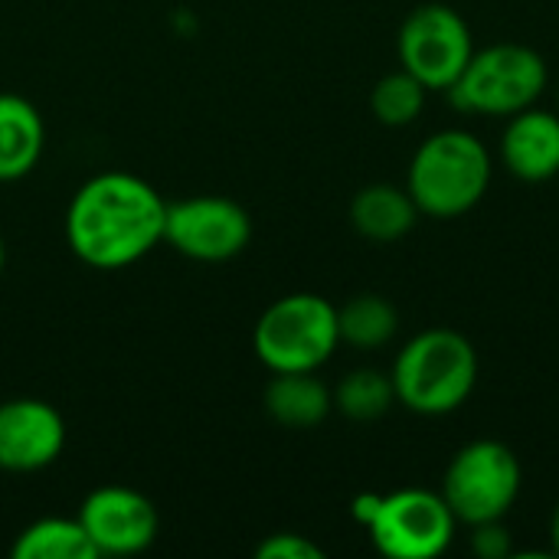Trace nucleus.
I'll use <instances>...</instances> for the list:
<instances>
[{
  "instance_id": "4468645a",
  "label": "nucleus",
  "mask_w": 559,
  "mask_h": 559,
  "mask_svg": "<svg viewBox=\"0 0 559 559\" xmlns=\"http://www.w3.org/2000/svg\"><path fill=\"white\" fill-rule=\"evenodd\" d=\"M265 413L285 429H314L334 409V393L314 377V370L275 373L265 386Z\"/></svg>"
},
{
  "instance_id": "9b49d317",
  "label": "nucleus",
  "mask_w": 559,
  "mask_h": 559,
  "mask_svg": "<svg viewBox=\"0 0 559 559\" xmlns=\"http://www.w3.org/2000/svg\"><path fill=\"white\" fill-rule=\"evenodd\" d=\"M66 445L62 416L33 396L0 403V468L29 475L52 465Z\"/></svg>"
},
{
  "instance_id": "1a4fd4ad",
  "label": "nucleus",
  "mask_w": 559,
  "mask_h": 559,
  "mask_svg": "<svg viewBox=\"0 0 559 559\" xmlns=\"http://www.w3.org/2000/svg\"><path fill=\"white\" fill-rule=\"evenodd\" d=\"M252 239L249 213L229 197H187L167 203L164 242L193 262H229Z\"/></svg>"
},
{
  "instance_id": "39448f33",
  "label": "nucleus",
  "mask_w": 559,
  "mask_h": 559,
  "mask_svg": "<svg viewBox=\"0 0 559 559\" xmlns=\"http://www.w3.org/2000/svg\"><path fill=\"white\" fill-rule=\"evenodd\" d=\"M544 88L547 62L537 49L524 43H495L488 49H475L462 75L445 92L462 111L511 118L537 105Z\"/></svg>"
},
{
  "instance_id": "a211bd4d",
  "label": "nucleus",
  "mask_w": 559,
  "mask_h": 559,
  "mask_svg": "<svg viewBox=\"0 0 559 559\" xmlns=\"http://www.w3.org/2000/svg\"><path fill=\"white\" fill-rule=\"evenodd\" d=\"M393 403H396L393 377L380 373L373 367L350 370L334 390V406L354 423H373V419L386 416Z\"/></svg>"
},
{
  "instance_id": "f257e3e1",
  "label": "nucleus",
  "mask_w": 559,
  "mask_h": 559,
  "mask_svg": "<svg viewBox=\"0 0 559 559\" xmlns=\"http://www.w3.org/2000/svg\"><path fill=\"white\" fill-rule=\"evenodd\" d=\"M164 219L167 203L147 180L108 170L75 190L66 210V242L88 269L115 272L164 242Z\"/></svg>"
},
{
  "instance_id": "0eeeda50",
  "label": "nucleus",
  "mask_w": 559,
  "mask_h": 559,
  "mask_svg": "<svg viewBox=\"0 0 559 559\" xmlns=\"http://www.w3.org/2000/svg\"><path fill=\"white\" fill-rule=\"evenodd\" d=\"M455 514L439 491L406 488L380 495L373 518L367 521L373 547L390 559L442 557L455 537Z\"/></svg>"
},
{
  "instance_id": "9d476101",
  "label": "nucleus",
  "mask_w": 559,
  "mask_h": 559,
  "mask_svg": "<svg viewBox=\"0 0 559 559\" xmlns=\"http://www.w3.org/2000/svg\"><path fill=\"white\" fill-rule=\"evenodd\" d=\"M79 521L98 557H134L144 554L160 531L157 508L134 488L105 485L95 488L82 508Z\"/></svg>"
},
{
  "instance_id": "423d86ee",
  "label": "nucleus",
  "mask_w": 559,
  "mask_h": 559,
  "mask_svg": "<svg viewBox=\"0 0 559 559\" xmlns=\"http://www.w3.org/2000/svg\"><path fill=\"white\" fill-rule=\"evenodd\" d=\"M521 462L518 455L495 439L468 442L455 452L442 478V498L459 524L504 521L521 495Z\"/></svg>"
},
{
  "instance_id": "f3484780",
  "label": "nucleus",
  "mask_w": 559,
  "mask_h": 559,
  "mask_svg": "<svg viewBox=\"0 0 559 559\" xmlns=\"http://www.w3.org/2000/svg\"><path fill=\"white\" fill-rule=\"evenodd\" d=\"M400 331V314L383 295H354L337 308V334L344 344L360 350L386 347Z\"/></svg>"
},
{
  "instance_id": "dca6fc26",
  "label": "nucleus",
  "mask_w": 559,
  "mask_h": 559,
  "mask_svg": "<svg viewBox=\"0 0 559 559\" xmlns=\"http://www.w3.org/2000/svg\"><path fill=\"white\" fill-rule=\"evenodd\" d=\"M13 559H95L79 518H43L23 527L10 547Z\"/></svg>"
},
{
  "instance_id": "7ed1b4c3",
  "label": "nucleus",
  "mask_w": 559,
  "mask_h": 559,
  "mask_svg": "<svg viewBox=\"0 0 559 559\" xmlns=\"http://www.w3.org/2000/svg\"><path fill=\"white\" fill-rule=\"evenodd\" d=\"M491 183V154L472 131L449 128L426 138L409 164V197L419 213L452 219L481 203Z\"/></svg>"
},
{
  "instance_id": "f8f14e48",
  "label": "nucleus",
  "mask_w": 559,
  "mask_h": 559,
  "mask_svg": "<svg viewBox=\"0 0 559 559\" xmlns=\"http://www.w3.org/2000/svg\"><path fill=\"white\" fill-rule=\"evenodd\" d=\"M504 167L527 180L540 183L559 174V115L544 108H524L511 115V124L501 138Z\"/></svg>"
},
{
  "instance_id": "aec40b11",
  "label": "nucleus",
  "mask_w": 559,
  "mask_h": 559,
  "mask_svg": "<svg viewBox=\"0 0 559 559\" xmlns=\"http://www.w3.org/2000/svg\"><path fill=\"white\" fill-rule=\"evenodd\" d=\"M472 554L481 559H508L514 554V540L511 531L504 527V521H485L472 527V540H468Z\"/></svg>"
},
{
  "instance_id": "5701e85b",
  "label": "nucleus",
  "mask_w": 559,
  "mask_h": 559,
  "mask_svg": "<svg viewBox=\"0 0 559 559\" xmlns=\"http://www.w3.org/2000/svg\"><path fill=\"white\" fill-rule=\"evenodd\" d=\"M3 262H7V246H3V239H0V272H3Z\"/></svg>"
},
{
  "instance_id": "20e7f679",
  "label": "nucleus",
  "mask_w": 559,
  "mask_h": 559,
  "mask_svg": "<svg viewBox=\"0 0 559 559\" xmlns=\"http://www.w3.org/2000/svg\"><path fill=\"white\" fill-rule=\"evenodd\" d=\"M337 344V308L311 292L272 301L252 331V350L272 373L318 370L334 357Z\"/></svg>"
},
{
  "instance_id": "6ab92c4d",
  "label": "nucleus",
  "mask_w": 559,
  "mask_h": 559,
  "mask_svg": "<svg viewBox=\"0 0 559 559\" xmlns=\"http://www.w3.org/2000/svg\"><path fill=\"white\" fill-rule=\"evenodd\" d=\"M426 85L409 75L406 69L400 72H390L383 75L373 92H370V111L377 115L380 124H390V128H403V124H413L423 108H426Z\"/></svg>"
},
{
  "instance_id": "4be33fe9",
  "label": "nucleus",
  "mask_w": 559,
  "mask_h": 559,
  "mask_svg": "<svg viewBox=\"0 0 559 559\" xmlns=\"http://www.w3.org/2000/svg\"><path fill=\"white\" fill-rule=\"evenodd\" d=\"M550 540H554V554L559 557V504L554 511V521H550Z\"/></svg>"
},
{
  "instance_id": "6e6552de",
  "label": "nucleus",
  "mask_w": 559,
  "mask_h": 559,
  "mask_svg": "<svg viewBox=\"0 0 559 559\" xmlns=\"http://www.w3.org/2000/svg\"><path fill=\"white\" fill-rule=\"evenodd\" d=\"M400 62L426 88H449L468 66L475 43L459 10L445 3L416 7L400 26Z\"/></svg>"
},
{
  "instance_id": "2eb2a0df",
  "label": "nucleus",
  "mask_w": 559,
  "mask_h": 559,
  "mask_svg": "<svg viewBox=\"0 0 559 559\" xmlns=\"http://www.w3.org/2000/svg\"><path fill=\"white\" fill-rule=\"evenodd\" d=\"M419 206L409 190L393 183H370L350 203L354 229L370 242H396L416 226Z\"/></svg>"
},
{
  "instance_id": "ddd939ff",
  "label": "nucleus",
  "mask_w": 559,
  "mask_h": 559,
  "mask_svg": "<svg viewBox=\"0 0 559 559\" xmlns=\"http://www.w3.org/2000/svg\"><path fill=\"white\" fill-rule=\"evenodd\" d=\"M46 128L33 102L0 92V183L26 177L43 157Z\"/></svg>"
},
{
  "instance_id": "f03ea898",
  "label": "nucleus",
  "mask_w": 559,
  "mask_h": 559,
  "mask_svg": "<svg viewBox=\"0 0 559 559\" xmlns=\"http://www.w3.org/2000/svg\"><path fill=\"white\" fill-rule=\"evenodd\" d=\"M390 377L396 403L419 416H449L465 406L478 383V354L465 334L432 328L396 354Z\"/></svg>"
},
{
  "instance_id": "412c9836",
  "label": "nucleus",
  "mask_w": 559,
  "mask_h": 559,
  "mask_svg": "<svg viewBox=\"0 0 559 559\" xmlns=\"http://www.w3.org/2000/svg\"><path fill=\"white\" fill-rule=\"evenodd\" d=\"M259 559H321L324 550L301 534H272L255 547Z\"/></svg>"
}]
</instances>
